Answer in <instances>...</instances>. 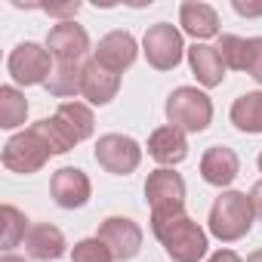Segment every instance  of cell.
Instances as JSON below:
<instances>
[{"instance_id":"6da1fadb","label":"cell","mask_w":262,"mask_h":262,"mask_svg":"<svg viewBox=\"0 0 262 262\" xmlns=\"http://www.w3.org/2000/svg\"><path fill=\"white\" fill-rule=\"evenodd\" d=\"M151 231L173 262H201L207 256V231L188 213L151 219Z\"/></svg>"},{"instance_id":"7a4b0ae2","label":"cell","mask_w":262,"mask_h":262,"mask_svg":"<svg viewBox=\"0 0 262 262\" xmlns=\"http://www.w3.org/2000/svg\"><path fill=\"white\" fill-rule=\"evenodd\" d=\"M253 219L256 213L244 191H222L210 207V234L225 244L241 241L253 228Z\"/></svg>"},{"instance_id":"3957f363","label":"cell","mask_w":262,"mask_h":262,"mask_svg":"<svg viewBox=\"0 0 262 262\" xmlns=\"http://www.w3.org/2000/svg\"><path fill=\"white\" fill-rule=\"evenodd\" d=\"M167 120L182 133H204L213 120V102L198 86H176L167 96Z\"/></svg>"},{"instance_id":"277c9868","label":"cell","mask_w":262,"mask_h":262,"mask_svg":"<svg viewBox=\"0 0 262 262\" xmlns=\"http://www.w3.org/2000/svg\"><path fill=\"white\" fill-rule=\"evenodd\" d=\"M145 198H148V207H151V219L185 213V179L179 173H173L170 167H161V170L148 173Z\"/></svg>"},{"instance_id":"5b68a950","label":"cell","mask_w":262,"mask_h":262,"mask_svg":"<svg viewBox=\"0 0 262 262\" xmlns=\"http://www.w3.org/2000/svg\"><path fill=\"white\" fill-rule=\"evenodd\" d=\"M142 53H145V59H148L151 68H158V71H173V68L182 62V56H185L188 50H185L182 31H179L176 25L158 22V25H151V28L145 31V37H142Z\"/></svg>"},{"instance_id":"8992f818","label":"cell","mask_w":262,"mask_h":262,"mask_svg":"<svg viewBox=\"0 0 262 262\" xmlns=\"http://www.w3.org/2000/svg\"><path fill=\"white\" fill-rule=\"evenodd\" d=\"M7 68H10V77L22 86H37V83H47L50 74H53V56L47 47L34 43V40H25L19 43L10 59H7Z\"/></svg>"},{"instance_id":"52a82bcc","label":"cell","mask_w":262,"mask_h":262,"mask_svg":"<svg viewBox=\"0 0 262 262\" xmlns=\"http://www.w3.org/2000/svg\"><path fill=\"white\" fill-rule=\"evenodd\" d=\"M53 158V151L47 148V142L37 136V129H25V133H16L7 145H4V167L22 176H31L37 170H43V164Z\"/></svg>"},{"instance_id":"ba28073f","label":"cell","mask_w":262,"mask_h":262,"mask_svg":"<svg viewBox=\"0 0 262 262\" xmlns=\"http://www.w3.org/2000/svg\"><path fill=\"white\" fill-rule=\"evenodd\" d=\"M96 161L102 170L114 176H129L142 161V148L136 139H129L123 133H105L96 142Z\"/></svg>"},{"instance_id":"9c48e42d","label":"cell","mask_w":262,"mask_h":262,"mask_svg":"<svg viewBox=\"0 0 262 262\" xmlns=\"http://www.w3.org/2000/svg\"><path fill=\"white\" fill-rule=\"evenodd\" d=\"M96 237H99V241L111 250V256L120 259V262L139 256V250H142V228H139V222L126 219V216H108V219L99 225V234H96Z\"/></svg>"},{"instance_id":"30bf717a","label":"cell","mask_w":262,"mask_h":262,"mask_svg":"<svg viewBox=\"0 0 262 262\" xmlns=\"http://www.w3.org/2000/svg\"><path fill=\"white\" fill-rule=\"evenodd\" d=\"M47 50L56 59V65H80V59L90 50V34L77 22H59L47 34Z\"/></svg>"},{"instance_id":"8fae6325","label":"cell","mask_w":262,"mask_h":262,"mask_svg":"<svg viewBox=\"0 0 262 262\" xmlns=\"http://www.w3.org/2000/svg\"><path fill=\"white\" fill-rule=\"evenodd\" d=\"M50 191H53V201H56L59 207L77 210V207H83V204L90 201L93 185H90V179H86L83 170H77V167H62V170L53 173Z\"/></svg>"},{"instance_id":"7c38bea8","label":"cell","mask_w":262,"mask_h":262,"mask_svg":"<svg viewBox=\"0 0 262 262\" xmlns=\"http://www.w3.org/2000/svg\"><path fill=\"white\" fill-rule=\"evenodd\" d=\"M136 53H139V47H136V37L133 34H129V31H111V34H105L99 40L93 59L102 68H108L114 74H123L129 65L136 62Z\"/></svg>"},{"instance_id":"4fadbf2b","label":"cell","mask_w":262,"mask_h":262,"mask_svg":"<svg viewBox=\"0 0 262 262\" xmlns=\"http://www.w3.org/2000/svg\"><path fill=\"white\" fill-rule=\"evenodd\" d=\"M237 173H241V161H237L234 148L213 145V148L204 151V158H201V176H204V182H210L216 188H225V185H231L237 179Z\"/></svg>"},{"instance_id":"5bb4252c","label":"cell","mask_w":262,"mask_h":262,"mask_svg":"<svg viewBox=\"0 0 262 262\" xmlns=\"http://www.w3.org/2000/svg\"><path fill=\"white\" fill-rule=\"evenodd\" d=\"M148 155L158 164H164V167L182 164L188 158V139H185L182 129H176L170 123L167 126H158L155 133H151V139H148Z\"/></svg>"},{"instance_id":"9a60e30c","label":"cell","mask_w":262,"mask_h":262,"mask_svg":"<svg viewBox=\"0 0 262 262\" xmlns=\"http://www.w3.org/2000/svg\"><path fill=\"white\" fill-rule=\"evenodd\" d=\"M120 90V74L102 68L96 59L83 62V99H90L93 105H108Z\"/></svg>"},{"instance_id":"2e32d148","label":"cell","mask_w":262,"mask_h":262,"mask_svg":"<svg viewBox=\"0 0 262 262\" xmlns=\"http://www.w3.org/2000/svg\"><path fill=\"white\" fill-rule=\"evenodd\" d=\"M25 250L37 262H56L65 256V234L50 222H37V225H31V231L25 237Z\"/></svg>"},{"instance_id":"e0dca14e","label":"cell","mask_w":262,"mask_h":262,"mask_svg":"<svg viewBox=\"0 0 262 262\" xmlns=\"http://www.w3.org/2000/svg\"><path fill=\"white\" fill-rule=\"evenodd\" d=\"M179 25L185 34H191L194 40H207L219 34V16L210 4H201V0H185L179 7Z\"/></svg>"},{"instance_id":"ac0fdd59","label":"cell","mask_w":262,"mask_h":262,"mask_svg":"<svg viewBox=\"0 0 262 262\" xmlns=\"http://www.w3.org/2000/svg\"><path fill=\"white\" fill-rule=\"evenodd\" d=\"M188 65H191L198 83L207 86V90L210 86H219L222 77H225V62H222V56H219L216 47H207V43L188 47Z\"/></svg>"},{"instance_id":"d6986e66","label":"cell","mask_w":262,"mask_h":262,"mask_svg":"<svg viewBox=\"0 0 262 262\" xmlns=\"http://www.w3.org/2000/svg\"><path fill=\"white\" fill-rule=\"evenodd\" d=\"M231 123L241 133H262V93H247L231 105Z\"/></svg>"},{"instance_id":"ffe728a7","label":"cell","mask_w":262,"mask_h":262,"mask_svg":"<svg viewBox=\"0 0 262 262\" xmlns=\"http://www.w3.org/2000/svg\"><path fill=\"white\" fill-rule=\"evenodd\" d=\"M56 117L71 129V136H74L77 142H83V139L93 136L96 120H93V111H90L83 102H62V105L56 108Z\"/></svg>"},{"instance_id":"44dd1931","label":"cell","mask_w":262,"mask_h":262,"mask_svg":"<svg viewBox=\"0 0 262 262\" xmlns=\"http://www.w3.org/2000/svg\"><path fill=\"white\" fill-rule=\"evenodd\" d=\"M43 86L50 90V96H59V99L83 93V65H56Z\"/></svg>"},{"instance_id":"7402d4cb","label":"cell","mask_w":262,"mask_h":262,"mask_svg":"<svg viewBox=\"0 0 262 262\" xmlns=\"http://www.w3.org/2000/svg\"><path fill=\"white\" fill-rule=\"evenodd\" d=\"M34 129H37V136L47 142V148L53 151V155H65V151H71L74 145H77V139L71 136V129L53 114V117H43V120H37L34 123Z\"/></svg>"},{"instance_id":"603a6c76","label":"cell","mask_w":262,"mask_h":262,"mask_svg":"<svg viewBox=\"0 0 262 262\" xmlns=\"http://www.w3.org/2000/svg\"><path fill=\"white\" fill-rule=\"evenodd\" d=\"M0 225H4L0 244H4V250H7V253H10L13 247H19V244L28 237V231H31V225H28L25 213H22V210H16L13 204H4V207H0Z\"/></svg>"},{"instance_id":"cb8c5ba5","label":"cell","mask_w":262,"mask_h":262,"mask_svg":"<svg viewBox=\"0 0 262 262\" xmlns=\"http://www.w3.org/2000/svg\"><path fill=\"white\" fill-rule=\"evenodd\" d=\"M28 117V102L16 86H0V126L16 129Z\"/></svg>"},{"instance_id":"d4e9b609","label":"cell","mask_w":262,"mask_h":262,"mask_svg":"<svg viewBox=\"0 0 262 262\" xmlns=\"http://www.w3.org/2000/svg\"><path fill=\"white\" fill-rule=\"evenodd\" d=\"M216 50H219L225 68L247 71V40H244V37H237V34H222Z\"/></svg>"},{"instance_id":"484cf974","label":"cell","mask_w":262,"mask_h":262,"mask_svg":"<svg viewBox=\"0 0 262 262\" xmlns=\"http://www.w3.org/2000/svg\"><path fill=\"white\" fill-rule=\"evenodd\" d=\"M71 262H114V256H111V250L99 237H86V241H77L74 244Z\"/></svg>"},{"instance_id":"4316f807","label":"cell","mask_w":262,"mask_h":262,"mask_svg":"<svg viewBox=\"0 0 262 262\" xmlns=\"http://www.w3.org/2000/svg\"><path fill=\"white\" fill-rule=\"evenodd\" d=\"M247 74L256 83H262V37L247 40Z\"/></svg>"},{"instance_id":"83f0119b","label":"cell","mask_w":262,"mask_h":262,"mask_svg":"<svg viewBox=\"0 0 262 262\" xmlns=\"http://www.w3.org/2000/svg\"><path fill=\"white\" fill-rule=\"evenodd\" d=\"M43 10H47L50 16H65V22H74L80 4H77V0H71V4H50V7H43Z\"/></svg>"},{"instance_id":"f1b7e54d","label":"cell","mask_w":262,"mask_h":262,"mask_svg":"<svg viewBox=\"0 0 262 262\" xmlns=\"http://www.w3.org/2000/svg\"><path fill=\"white\" fill-rule=\"evenodd\" d=\"M234 13L237 16H247V19H253V16H262V4H244V0H234Z\"/></svg>"},{"instance_id":"f546056e","label":"cell","mask_w":262,"mask_h":262,"mask_svg":"<svg viewBox=\"0 0 262 262\" xmlns=\"http://www.w3.org/2000/svg\"><path fill=\"white\" fill-rule=\"evenodd\" d=\"M250 204H253L256 219H262V182H256V185H253V191H250Z\"/></svg>"},{"instance_id":"4dcf8cb0","label":"cell","mask_w":262,"mask_h":262,"mask_svg":"<svg viewBox=\"0 0 262 262\" xmlns=\"http://www.w3.org/2000/svg\"><path fill=\"white\" fill-rule=\"evenodd\" d=\"M207 262H241V256H237V253H231V250H219V253H213Z\"/></svg>"},{"instance_id":"1f68e13d","label":"cell","mask_w":262,"mask_h":262,"mask_svg":"<svg viewBox=\"0 0 262 262\" xmlns=\"http://www.w3.org/2000/svg\"><path fill=\"white\" fill-rule=\"evenodd\" d=\"M0 262H25V256H16V253H7Z\"/></svg>"},{"instance_id":"d6a6232c","label":"cell","mask_w":262,"mask_h":262,"mask_svg":"<svg viewBox=\"0 0 262 262\" xmlns=\"http://www.w3.org/2000/svg\"><path fill=\"white\" fill-rule=\"evenodd\" d=\"M247 262H262V250H256V253H250V256H247Z\"/></svg>"},{"instance_id":"836d02e7","label":"cell","mask_w":262,"mask_h":262,"mask_svg":"<svg viewBox=\"0 0 262 262\" xmlns=\"http://www.w3.org/2000/svg\"><path fill=\"white\" fill-rule=\"evenodd\" d=\"M259 170H262V155H259Z\"/></svg>"}]
</instances>
